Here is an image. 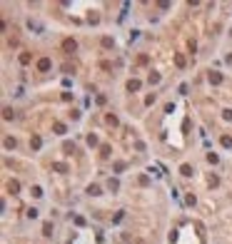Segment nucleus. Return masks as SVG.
Returning a JSON list of instances; mask_svg holds the SVG:
<instances>
[{"mask_svg": "<svg viewBox=\"0 0 232 244\" xmlns=\"http://www.w3.org/2000/svg\"><path fill=\"white\" fill-rule=\"evenodd\" d=\"M102 47H112V37H102Z\"/></svg>", "mask_w": 232, "mask_h": 244, "instance_id": "obj_18", "label": "nucleus"}, {"mask_svg": "<svg viewBox=\"0 0 232 244\" xmlns=\"http://www.w3.org/2000/svg\"><path fill=\"white\" fill-rule=\"evenodd\" d=\"M43 234H45V237L52 234V224H45V227H43Z\"/></svg>", "mask_w": 232, "mask_h": 244, "instance_id": "obj_17", "label": "nucleus"}, {"mask_svg": "<svg viewBox=\"0 0 232 244\" xmlns=\"http://www.w3.org/2000/svg\"><path fill=\"white\" fill-rule=\"evenodd\" d=\"M207 162H212V164H217V155H212V152H210V155H207Z\"/></svg>", "mask_w": 232, "mask_h": 244, "instance_id": "obj_23", "label": "nucleus"}, {"mask_svg": "<svg viewBox=\"0 0 232 244\" xmlns=\"http://www.w3.org/2000/svg\"><path fill=\"white\" fill-rule=\"evenodd\" d=\"M180 172H182L185 177H190V175H192V167H190V164H182V167H180Z\"/></svg>", "mask_w": 232, "mask_h": 244, "instance_id": "obj_11", "label": "nucleus"}, {"mask_svg": "<svg viewBox=\"0 0 232 244\" xmlns=\"http://www.w3.org/2000/svg\"><path fill=\"white\" fill-rule=\"evenodd\" d=\"M63 149H65L68 155H72V152H75V145H72V142H65V145H63Z\"/></svg>", "mask_w": 232, "mask_h": 244, "instance_id": "obj_12", "label": "nucleus"}, {"mask_svg": "<svg viewBox=\"0 0 232 244\" xmlns=\"http://www.w3.org/2000/svg\"><path fill=\"white\" fill-rule=\"evenodd\" d=\"M150 82H152V85H155V82H160V75H157V72H152V75H150Z\"/></svg>", "mask_w": 232, "mask_h": 244, "instance_id": "obj_20", "label": "nucleus"}, {"mask_svg": "<svg viewBox=\"0 0 232 244\" xmlns=\"http://www.w3.org/2000/svg\"><path fill=\"white\" fill-rule=\"evenodd\" d=\"M50 65H52V62H50L48 58H40V60H37V70H40V72H48Z\"/></svg>", "mask_w": 232, "mask_h": 244, "instance_id": "obj_2", "label": "nucleus"}, {"mask_svg": "<svg viewBox=\"0 0 232 244\" xmlns=\"http://www.w3.org/2000/svg\"><path fill=\"white\" fill-rule=\"evenodd\" d=\"M125 170V162H115V172H122Z\"/></svg>", "mask_w": 232, "mask_h": 244, "instance_id": "obj_21", "label": "nucleus"}, {"mask_svg": "<svg viewBox=\"0 0 232 244\" xmlns=\"http://www.w3.org/2000/svg\"><path fill=\"white\" fill-rule=\"evenodd\" d=\"M63 50H65V52H75V50H77V43L68 37V40H63Z\"/></svg>", "mask_w": 232, "mask_h": 244, "instance_id": "obj_1", "label": "nucleus"}, {"mask_svg": "<svg viewBox=\"0 0 232 244\" xmlns=\"http://www.w3.org/2000/svg\"><path fill=\"white\" fill-rule=\"evenodd\" d=\"M220 142H222V147H232V137H230V135H222Z\"/></svg>", "mask_w": 232, "mask_h": 244, "instance_id": "obj_10", "label": "nucleus"}, {"mask_svg": "<svg viewBox=\"0 0 232 244\" xmlns=\"http://www.w3.org/2000/svg\"><path fill=\"white\" fill-rule=\"evenodd\" d=\"M175 65H177V67H185V58H182V55H175Z\"/></svg>", "mask_w": 232, "mask_h": 244, "instance_id": "obj_15", "label": "nucleus"}, {"mask_svg": "<svg viewBox=\"0 0 232 244\" xmlns=\"http://www.w3.org/2000/svg\"><path fill=\"white\" fill-rule=\"evenodd\" d=\"M17 190H20V182H15V179H10V182H8V192H13V194H15Z\"/></svg>", "mask_w": 232, "mask_h": 244, "instance_id": "obj_4", "label": "nucleus"}, {"mask_svg": "<svg viewBox=\"0 0 232 244\" xmlns=\"http://www.w3.org/2000/svg\"><path fill=\"white\" fill-rule=\"evenodd\" d=\"M87 194L98 197V194H100V187H98V184H90V187H87Z\"/></svg>", "mask_w": 232, "mask_h": 244, "instance_id": "obj_7", "label": "nucleus"}, {"mask_svg": "<svg viewBox=\"0 0 232 244\" xmlns=\"http://www.w3.org/2000/svg\"><path fill=\"white\" fill-rule=\"evenodd\" d=\"M127 90H130V92L140 90V80H130V82H127Z\"/></svg>", "mask_w": 232, "mask_h": 244, "instance_id": "obj_5", "label": "nucleus"}, {"mask_svg": "<svg viewBox=\"0 0 232 244\" xmlns=\"http://www.w3.org/2000/svg\"><path fill=\"white\" fill-rule=\"evenodd\" d=\"M3 117H5V120H13V117H15V112H13V107H5V110H3Z\"/></svg>", "mask_w": 232, "mask_h": 244, "instance_id": "obj_9", "label": "nucleus"}, {"mask_svg": "<svg viewBox=\"0 0 232 244\" xmlns=\"http://www.w3.org/2000/svg\"><path fill=\"white\" fill-rule=\"evenodd\" d=\"M20 62H23V65H28V62H30V55H28V52H23V55H20Z\"/></svg>", "mask_w": 232, "mask_h": 244, "instance_id": "obj_19", "label": "nucleus"}, {"mask_svg": "<svg viewBox=\"0 0 232 244\" xmlns=\"http://www.w3.org/2000/svg\"><path fill=\"white\" fill-rule=\"evenodd\" d=\"M107 187H110L112 192H118V187H120V182H118V179H110V182H107Z\"/></svg>", "mask_w": 232, "mask_h": 244, "instance_id": "obj_13", "label": "nucleus"}, {"mask_svg": "<svg viewBox=\"0 0 232 244\" xmlns=\"http://www.w3.org/2000/svg\"><path fill=\"white\" fill-rule=\"evenodd\" d=\"M52 130H55L57 135H65V125H63V122H55V125H52Z\"/></svg>", "mask_w": 232, "mask_h": 244, "instance_id": "obj_8", "label": "nucleus"}, {"mask_svg": "<svg viewBox=\"0 0 232 244\" xmlns=\"http://www.w3.org/2000/svg\"><path fill=\"white\" fill-rule=\"evenodd\" d=\"M207 77H210V82H212V85H220V82H222V75H220V72H210Z\"/></svg>", "mask_w": 232, "mask_h": 244, "instance_id": "obj_3", "label": "nucleus"}, {"mask_svg": "<svg viewBox=\"0 0 232 244\" xmlns=\"http://www.w3.org/2000/svg\"><path fill=\"white\" fill-rule=\"evenodd\" d=\"M222 117H225V120H232V110H225V112H222Z\"/></svg>", "mask_w": 232, "mask_h": 244, "instance_id": "obj_24", "label": "nucleus"}, {"mask_svg": "<svg viewBox=\"0 0 232 244\" xmlns=\"http://www.w3.org/2000/svg\"><path fill=\"white\" fill-rule=\"evenodd\" d=\"M30 147H33V149H37V147H40V137H37V135L30 140Z\"/></svg>", "mask_w": 232, "mask_h": 244, "instance_id": "obj_14", "label": "nucleus"}, {"mask_svg": "<svg viewBox=\"0 0 232 244\" xmlns=\"http://www.w3.org/2000/svg\"><path fill=\"white\" fill-rule=\"evenodd\" d=\"M52 170H57V172H68V164H65V162H55Z\"/></svg>", "mask_w": 232, "mask_h": 244, "instance_id": "obj_6", "label": "nucleus"}, {"mask_svg": "<svg viewBox=\"0 0 232 244\" xmlns=\"http://www.w3.org/2000/svg\"><path fill=\"white\" fill-rule=\"evenodd\" d=\"M15 145H17V142H15L13 137H8V140H5V147H8V149H15Z\"/></svg>", "mask_w": 232, "mask_h": 244, "instance_id": "obj_16", "label": "nucleus"}, {"mask_svg": "<svg viewBox=\"0 0 232 244\" xmlns=\"http://www.w3.org/2000/svg\"><path fill=\"white\" fill-rule=\"evenodd\" d=\"M28 217H30V219H35V217H37V209H35V207H30V209H28Z\"/></svg>", "mask_w": 232, "mask_h": 244, "instance_id": "obj_22", "label": "nucleus"}]
</instances>
